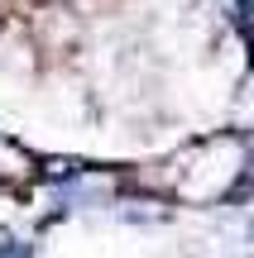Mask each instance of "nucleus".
I'll list each match as a JSON object with an SVG mask.
<instances>
[{
    "label": "nucleus",
    "instance_id": "nucleus-1",
    "mask_svg": "<svg viewBox=\"0 0 254 258\" xmlns=\"http://www.w3.org/2000/svg\"><path fill=\"white\" fill-rule=\"evenodd\" d=\"M0 258H29L24 249H0Z\"/></svg>",
    "mask_w": 254,
    "mask_h": 258
}]
</instances>
